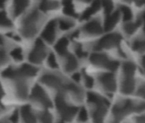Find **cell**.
I'll return each mask as SVG.
<instances>
[{
	"label": "cell",
	"mask_w": 145,
	"mask_h": 123,
	"mask_svg": "<svg viewBox=\"0 0 145 123\" xmlns=\"http://www.w3.org/2000/svg\"><path fill=\"white\" fill-rule=\"evenodd\" d=\"M39 74L38 67L27 63L16 66H8L1 72V77L10 84L14 97L17 100L26 101L28 99L31 83Z\"/></svg>",
	"instance_id": "obj_1"
},
{
	"label": "cell",
	"mask_w": 145,
	"mask_h": 123,
	"mask_svg": "<svg viewBox=\"0 0 145 123\" xmlns=\"http://www.w3.org/2000/svg\"><path fill=\"white\" fill-rule=\"evenodd\" d=\"M40 84L46 89L55 92V96L63 97L74 103H81L86 95L81 86L67 78L58 70H44L39 77Z\"/></svg>",
	"instance_id": "obj_2"
},
{
	"label": "cell",
	"mask_w": 145,
	"mask_h": 123,
	"mask_svg": "<svg viewBox=\"0 0 145 123\" xmlns=\"http://www.w3.org/2000/svg\"><path fill=\"white\" fill-rule=\"evenodd\" d=\"M47 15L43 13L38 7L30 9L20 19L19 34L22 39L33 40L37 39L47 20Z\"/></svg>",
	"instance_id": "obj_3"
},
{
	"label": "cell",
	"mask_w": 145,
	"mask_h": 123,
	"mask_svg": "<svg viewBox=\"0 0 145 123\" xmlns=\"http://www.w3.org/2000/svg\"><path fill=\"white\" fill-rule=\"evenodd\" d=\"M86 97L92 123H105V117L110 105L108 100L95 92H87Z\"/></svg>",
	"instance_id": "obj_4"
},
{
	"label": "cell",
	"mask_w": 145,
	"mask_h": 123,
	"mask_svg": "<svg viewBox=\"0 0 145 123\" xmlns=\"http://www.w3.org/2000/svg\"><path fill=\"white\" fill-rule=\"evenodd\" d=\"M145 110V102L131 99H120L117 101L112 109L111 121L120 123L127 115L133 113H140Z\"/></svg>",
	"instance_id": "obj_5"
},
{
	"label": "cell",
	"mask_w": 145,
	"mask_h": 123,
	"mask_svg": "<svg viewBox=\"0 0 145 123\" xmlns=\"http://www.w3.org/2000/svg\"><path fill=\"white\" fill-rule=\"evenodd\" d=\"M53 107H55L61 120L67 123L75 120L79 109L77 104L61 96H55L53 98Z\"/></svg>",
	"instance_id": "obj_6"
},
{
	"label": "cell",
	"mask_w": 145,
	"mask_h": 123,
	"mask_svg": "<svg viewBox=\"0 0 145 123\" xmlns=\"http://www.w3.org/2000/svg\"><path fill=\"white\" fill-rule=\"evenodd\" d=\"M28 100L40 109H50L53 108V98L48 90L41 84H36L31 87Z\"/></svg>",
	"instance_id": "obj_7"
},
{
	"label": "cell",
	"mask_w": 145,
	"mask_h": 123,
	"mask_svg": "<svg viewBox=\"0 0 145 123\" xmlns=\"http://www.w3.org/2000/svg\"><path fill=\"white\" fill-rule=\"evenodd\" d=\"M49 52L48 44H46L40 38H37L31 45L26 57L28 63L38 67L44 63Z\"/></svg>",
	"instance_id": "obj_8"
},
{
	"label": "cell",
	"mask_w": 145,
	"mask_h": 123,
	"mask_svg": "<svg viewBox=\"0 0 145 123\" xmlns=\"http://www.w3.org/2000/svg\"><path fill=\"white\" fill-rule=\"evenodd\" d=\"M136 72V65L132 62H125L122 66V80L120 84V91L125 95L132 94L135 91L136 82L134 75Z\"/></svg>",
	"instance_id": "obj_9"
},
{
	"label": "cell",
	"mask_w": 145,
	"mask_h": 123,
	"mask_svg": "<svg viewBox=\"0 0 145 123\" xmlns=\"http://www.w3.org/2000/svg\"><path fill=\"white\" fill-rule=\"evenodd\" d=\"M89 61L94 67L104 69L108 71H115L120 66L119 62L110 58L104 53L94 52L89 56Z\"/></svg>",
	"instance_id": "obj_10"
},
{
	"label": "cell",
	"mask_w": 145,
	"mask_h": 123,
	"mask_svg": "<svg viewBox=\"0 0 145 123\" xmlns=\"http://www.w3.org/2000/svg\"><path fill=\"white\" fill-rule=\"evenodd\" d=\"M59 29L56 23V19H50L44 25L40 31L39 38L48 45H53L58 39Z\"/></svg>",
	"instance_id": "obj_11"
},
{
	"label": "cell",
	"mask_w": 145,
	"mask_h": 123,
	"mask_svg": "<svg viewBox=\"0 0 145 123\" xmlns=\"http://www.w3.org/2000/svg\"><path fill=\"white\" fill-rule=\"evenodd\" d=\"M121 40L122 37L120 34L117 33H108L96 41L93 44V49L97 51H99L102 50H110L116 48L120 46Z\"/></svg>",
	"instance_id": "obj_12"
},
{
	"label": "cell",
	"mask_w": 145,
	"mask_h": 123,
	"mask_svg": "<svg viewBox=\"0 0 145 123\" xmlns=\"http://www.w3.org/2000/svg\"><path fill=\"white\" fill-rule=\"evenodd\" d=\"M79 30L80 37L84 36L87 38H92L103 33V27L98 19H90L85 22L83 26Z\"/></svg>",
	"instance_id": "obj_13"
},
{
	"label": "cell",
	"mask_w": 145,
	"mask_h": 123,
	"mask_svg": "<svg viewBox=\"0 0 145 123\" xmlns=\"http://www.w3.org/2000/svg\"><path fill=\"white\" fill-rule=\"evenodd\" d=\"M59 60L60 65L66 74L72 75L77 72L80 68V59L71 51L64 56L59 58Z\"/></svg>",
	"instance_id": "obj_14"
},
{
	"label": "cell",
	"mask_w": 145,
	"mask_h": 123,
	"mask_svg": "<svg viewBox=\"0 0 145 123\" xmlns=\"http://www.w3.org/2000/svg\"><path fill=\"white\" fill-rule=\"evenodd\" d=\"M97 82L106 93H114L117 89V81L111 72L102 73L97 75Z\"/></svg>",
	"instance_id": "obj_15"
},
{
	"label": "cell",
	"mask_w": 145,
	"mask_h": 123,
	"mask_svg": "<svg viewBox=\"0 0 145 123\" xmlns=\"http://www.w3.org/2000/svg\"><path fill=\"white\" fill-rule=\"evenodd\" d=\"M31 0H10V16L12 19L21 18L29 10Z\"/></svg>",
	"instance_id": "obj_16"
},
{
	"label": "cell",
	"mask_w": 145,
	"mask_h": 123,
	"mask_svg": "<svg viewBox=\"0 0 145 123\" xmlns=\"http://www.w3.org/2000/svg\"><path fill=\"white\" fill-rule=\"evenodd\" d=\"M21 123H39L38 112L30 104H25L19 109Z\"/></svg>",
	"instance_id": "obj_17"
},
{
	"label": "cell",
	"mask_w": 145,
	"mask_h": 123,
	"mask_svg": "<svg viewBox=\"0 0 145 123\" xmlns=\"http://www.w3.org/2000/svg\"><path fill=\"white\" fill-rule=\"evenodd\" d=\"M71 39L68 36H62L57 39V40L53 44L54 52L56 56L61 58L70 52Z\"/></svg>",
	"instance_id": "obj_18"
},
{
	"label": "cell",
	"mask_w": 145,
	"mask_h": 123,
	"mask_svg": "<svg viewBox=\"0 0 145 123\" xmlns=\"http://www.w3.org/2000/svg\"><path fill=\"white\" fill-rule=\"evenodd\" d=\"M61 10L64 16L72 19L79 18L80 14L77 11L74 0H61Z\"/></svg>",
	"instance_id": "obj_19"
},
{
	"label": "cell",
	"mask_w": 145,
	"mask_h": 123,
	"mask_svg": "<svg viewBox=\"0 0 145 123\" xmlns=\"http://www.w3.org/2000/svg\"><path fill=\"white\" fill-rule=\"evenodd\" d=\"M37 7L43 13L48 15L61 10V2L59 0H39Z\"/></svg>",
	"instance_id": "obj_20"
},
{
	"label": "cell",
	"mask_w": 145,
	"mask_h": 123,
	"mask_svg": "<svg viewBox=\"0 0 145 123\" xmlns=\"http://www.w3.org/2000/svg\"><path fill=\"white\" fill-rule=\"evenodd\" d=\"M59 32L62 33H71L76 27V20L67 16H60L56 18Z\"/></svg>",
	"instance_id": "obj_21"
},
{
	"label": "cell",
	"mask_w": 145,
	"mask_h": 123,
	"mask_svg": "<svg viewBox=\"0 0 145 123\" xmlns=\"http://www.w3.org/2000/svg\"><path fill=\"white\" fill-rule=\"evenodd\" d=\"M101 9V0H93L90 4V5L81 13L80 14L79 18L82 22L89 21L90 19H92V16L97 14Z\"/></svg>",
	"instance_id": "obj_22"
},
{
	"label": "cell",
	"mask_w": 145,
	"mask_h": 123,
	"mask_svg": "<svg viewBox=\"0 0 145 123\" xmlns=\"http://www.w3.org/2000/svg\"><path fill=\"white\" fill-rule=\"evenodd\" d=\"M9 56L10 61L15 62L16 63H23V61L26 58V53L23 48L18 44L12 45L9 49Z\"/></svg>",
	"instance_id": "obj_23"
},
{
	"label": "cell",
	"mask_w": 145,
	"mask_h": 123,
	"mask_svg": "<svg viewBox=\"0 0 145 123\" xmlns=\"http://www.w3.org/2000/svg\"><path fill=\"white\" fill-rule=\"evenodd\" d=\"M13 19L5 10H0V31L9 32L13 30Z\"/></svg>",
	"instance_id": "obj_24"
},
{
	"label": "cell",
	"mask_w": 145,
	"mask_h": 123,
	"mask_svg": "<svg viewBox=\"0 0 145 123\" xmlns=\"http://www.w3.org/2000/svg\"><path fill=\"white\" fill-rule=\"evenodd\" d=\"M119 19H120V11L119 10L112 12L111 14L106 16L103 25V31L112 30L116 26V24L118 23Z\"/></svg>",
	"instance_id": "obj_25"
},
{
	"label": "cell",
	"mask_w": 145,
	"mask_h": 123,
	"mask_svg": "<svg viewBox=\"0 0 145 123\" xmlns=\"http://www.w3.org/2000/svg\"><path fill=\"white\" fill-rule=\"evenodd\" d=\"M44 63L46 64L49 70L57 71L61 68L59 57L56 56V54L54 51L49 52V54H48V56L44 61Z\"/></svg>",
	"instance_id": "obj_26"
},
{
	"label": "cell",
	"mask_w": 145,
	"mask_h": 123,
	"mask_svg": "<svg viewBox=\"0 0 145 123\" xmlns=\"http://www.w3.org/2000/svg\"><path fill=\"white\" fill-rule=\"evenodd\" d=\"M9 49L10 48L0 45V71H3L9 66V63L10 62L9 56Z\"/></svg>",
	"instance_id": "obj_27"
},
{
	"label": "cell",
	"mask_w": 145,
	"mask_h": 123,
	"mask_svg": "<svg viewBox=\"0 0 145 123\" xmlns=\"http://www.w3.org/2000/svg\"><path fill=\"white\" fill-rule=\"evenodd\" d=\"M39 123H55V118L50 109H40L38 112Z\"/></svg>",
	"instance_id": "obj_28"
},
{
	"label": "cell",
	"mask_w": 145,
	"mask_h": 123,
	"mask_svg": "<svg viewBox=\"0 0 145 123\" xmlns=\"http://www.w3.org/2000/svg\"><path fill=\"white\" fill-rule=\"evenodd\" d=\"M90 119V114L89 110L86 106H81L79 107L75 120H77L78 123H86Z\"/></svg>",
	"instance_id": "obj_29"
},
{
	"label": "cell",
	"mask_w": 145,
	"mask_h": 123,
	"mask_svg": "<svg viewBox=\"0 0 145 123\" xmlns=\"http://www.w3.org/2000/svg\"><path fill=\"white\" fill-rule=\"evenodd\" d=\"M142 23V20H141V17L138 18L136 22H125V24L124 25L123 27V29H124V32L127 34V35H131L133 34L137 29L139 27V26L141 25Z\"/></svg>",
	"instance_id": "obj_30"
},
{
	"label": "cell",
	"mask_w": 145,
	"mask_h": 123,
	"mask_svg": "<svg viewBox=\"0 0 145 123\" xmlns=\"http://www.w3.org/2000/svg\"><path fill=\"white\" fill-rule=\"evenodd\" d=\"M72 53H74L80 60L87 56V51L86 48L80 42H77L74 44V48H72Z\"/></svg>",
	"instance_id": "obj_31"
},
{
	"label": "cell",
	"mask_w": 145,
	"mask_h": 123,
	"mask_svg": "<svg viewBox=\"0 0 145 123\" xmlns=\"http://www.w3.org/2000/svg\"><path fill=\"white\" fill-rule=\"evenodd\" d=\"M0 123H20L19 111L16 110L10 113L5 118H0Z\"/></svg>",
	"instance_id": "obj_32"
},
{
	"label": "cell",
	"mask_w": 145,
	"mask_h": 123,
	"mask_svg": "<svg viewBox=\"0 0 145 123\" xmlns=\"http://www.w3.org/2000/svg\"><path fill=\"white\" fill-rule=\"evenodd\" d=\"M81 75H82V80H81V82L84 83L86 87H87L89 89H91L94 86V85H95L94 78L91 75L86 73V72H83V73H81Z\"/></svg>",
	"instance_id": "obj_33"
},
{
	"label": "cell",
	"mask_w": 145,
	"mask_h": 123,
	"mask_svg": "<svg viewBox=\"0 0 145 123\" xmlns=\"http://www.w3.org/2000/svg\"><path fill=\"white\" fill-rule=\"evenodd\" d=\"M131 48L133 50H136L138 52L145 51V37L143 39H137L134 40L131 44Z\"/></svg>",
	"instance_id": "obj_34"
},
{
	"label": "cell",
	"mask_w": 145,
	"mask_h": 123,
	"mask_svg": "<svg viewBox=\"0 0 145 123\" xmlns=\"http://www.w3.org/2000/svg\"><path fill=\"white\" fill-rule=\"evenodd\" d=\"M101 8L103 9L105 16H108L113 12L114 3L112 0H101Z\"/></svg>",
	"instance_id": "obj_35"
},
{
	"label": "cell",
	"mask_w": 145,
	"mask_h": 123,
	"mask_svg": "<svg viewBox=\"0 0 145 123\" xmlns=\"http://www.w3.org/2000/svg\"><path fill=\"white\" fill-rule=\"evenodd\" d=\"M120 10L122 13L123 20L125 22H127L131 20V18H132V12H131V9L129 7L125 6V5H120Z\"/></svg>",
	"instance_id": "obj_36"
},
{
	"label": "cell",
	"mask_w": 145,
	"mask_h": 123,
	"mask_svg": "<svg viewBox=\"0 0 145 123\" xmlns=\"http://www.w3.org/2000/svg\"><path fill=\"white\" fill-rule=\"evenodd\" d=\"M6 96V91L4 86V84L2 83V80H0V105H1L3 100L5 98Z\"/></svg>",
	"instance_id": "obj_37"
},
{
	"label": "cell",
	"mask_w": 145,
	"mask_h": 123,
	"mask_svg": "<svg viewBox=\"0 0 145 123\" xmlns=\"http://www.w3.org/2000/svg\"><path fill=\"white\" fill-rule=\"evenodd\" d=\"M10 0H0V10H5L6 7L10 5Z\"/></svg>",
	"instance_id": "obj_38"
},
{
	"label": "cell",
	"mask_w": 145,
	"mask_h": 123,
	"mask_svg": "<svg viewBox=\"0 0 145 123\" xmlns=\"http://www.w3.org/2000/svg\"><path fill=\"white\" fill-rule=\"evenodd\" d=\"M137 95L145 98V84L142 85L138 89H137Z\"/></svg>",
	"instance_id": "obj_39"
},
{
	"label": "cell",
	"mask_w": 145,
	"mask_h": 123,
	"mask_svg": "<svg viewBox=\"0 0 145 123\" xmlns=\"http://www.w3.org/2000/svg\"><path fill=\"white\" fill-rule=\"evenodd\" d=\"M135 123H145V115H142L136 118Z\"/></svg>",
	"instance_id": "obj_40"
},
{
	"label": "cell",
	"mask_w": 145,
	"mask_h": 123,
	"mask_svg": "<svg viewBox=\"0 0 145 123\" xmlns=\"http://www.w3.org/2000/svg\"><path fill=\"white\" fill-rule=\"evenodd\" d=\"M136 4L137 6L141 7V6H145V0H137Z\"/></svg>",
	"instance_id": "obj_41"
},
{
	"label": "cell",
	"mask_w": 145,
	"mask_h": 123,
	"mask_svg": "<svg viewBox=\"0 0 145 123\" xmlns=\"http://www.w3.org/2000/svg\"><path fill=\"white\" fill-rule=\"evenodd\" d=\"M74 1L78 3H82V4H91L93 0H74Z\"/></svg>",
	"instance_id": "obj_42"
},
{
	"label": "cell",
	"mask_w": 145,
	"mask_h": 123,
	"mask_svg": "<svg viewBox=\"0 0 145 123\" xmlns=\"http://www.w3.org/2000/svg\"><path fill=\"white\" fill-rule=\"evenodd\" d=\"M142 68L143 73L145 74V56L142 57Z\"/></svg>",
	"instance_id": "obj_43"
},
{
	"label": "cell",
	"mask_w": 145,
	"mask_h": 123,
	"mask_svg": "<svg viewBox=\"0 0 145 123\" xmlns=\"http://www.w3.org/2000/svg\"><path fill=\"white\" fill-rule=\"evenodd\" d=\"M141 20L143 22V23H144V27H145V11L142 14V16H141Z\"/></svg>",
	"instance_id": "obj_44"
},
{
	"label": "cell",
	"mask_w": 145,
	"mask_h": 123,
	"mask_svg": "<svg viewBox=\"0 0 145 123\" xmlns=\"http://www.w3.org/2000/svg\"><path fill=\"white\" fill-rule=\"evenodd\" d=\"M55 123H67V122H64V121H62V120H59V121H56V122H55Z\"/></svg>",
	"instance_id": "obj_45"
},
{
	"label": "cell",
	"mask_w": 145,
	"mask_h": 123,
	"mask_svg": "<svg viewBox=\"0 0 145 123\" xmlns=\"http://www.w3.org/2000/svg\"><path fill=\"white\" fill-rule=\"evenodd\" d=\"M1 113H2V107L0 105V114H1Z\"/></svg>",
	"instance_id": "obj_46"
},
{
	"label": "cell",
	"mask_w": 145,
	"mask_h": 123,
	"mask_svg": "<svg viewBox=\"0 0 145 123\" xmlns=\"http://www.w3.org/2000/svg\"><path fill=\"white\" fill-rule=\"evenodd\" d=\"M124 1H125V2H131L132 0H124Z\"/></svg>",
	"instance_id": "obj_47"
}]
</instances>
